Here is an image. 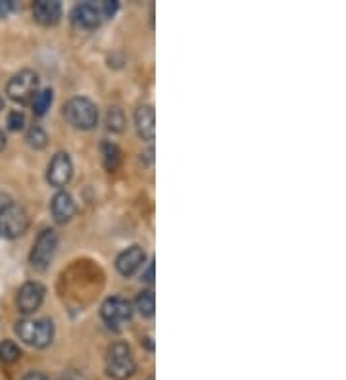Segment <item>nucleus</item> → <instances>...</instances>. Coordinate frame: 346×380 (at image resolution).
Segmentation results:
<instances>
[{
  "label": "nucleus",
  "instance_id": "nucleus-13",
  "mask_svg": "<svg viewBox=\"0 0 346 380\" xmlns=\"http://www.w3.org/2000/svg\"><path fill=\"white\" fill-rule=\"evenodd\" d=\"M33 18L41 25H56L62 18V4L58 0H37L33 4Z\"/></svg>",
  "mask_w": 346,
  "mask_h": 380
},
{
  "label": "nucleus",
  "instance_id": "nucleus-12",
  "mask_svg": "<svg viewBox=\"0 0 346 380\" xmlns=\"http://www.w3.org/2000/svg\"><path fill=\"white\" fill-rule=\"evenodd\" d=\"M50 209H52V217L56 221L58 225H66L69 223L73 215H76V202L71 198V194L66 192V190H60L54 194L52 198V204H50Z\"/></svg>",
  "mask_w": 346,
  "mask_h": 380
},
{
  "label": "nucleus",
  "instance_id": "nucleus-27",
  "mask_svg": "<svg viewBox=\"0 0 346 380\" xmlns=\"http://www.w3.org/2000/svg\"><path fill=\"white\" fill-rule=\"evenodd\" d=\"M4 146H6V134L0 131V152L4 150Z\"/></svg>",
  "mask_w": 346,
  "mask_h": 380
},
{
  "label": "nucleus",
  "instance_id": "nucleus-30",
  "mask_svg": "<svg viewBox=\"0 0 346 380\" xmlns=\"http://www.w3.org/2000/svg\"><path fill=\"white\" fill-rule=\"evenodd\" d=\"M146 380H154V377H148V379H146Z\"/></svg>",
  "mask_w": 346,
  "mask_h": 380
},
{
  "label": "nucleus",
  "instance_id": "nucleus-9",
  "mask_svg": "<svg viewBox=\"0 0 346 380\" xmlns=\"http://www.w3.org/2000/svg\"><path fill=\"white\" fill-rule=\"evenodd\" d=\"M45 294H47V290L41 283H25L19 288L18 298H16L18 309L23 315L35 313L45 302Z\"/></svg>",
  "mask_w": 346,
  "mask_h": 380
},
{
  "label": "nucleus",
  "instance_id": "nucleus-5",
  "mask_svg": "<svg viewBox=\"0 0 346 380\" xmlns=\"http://www.w3.org/2000/svg\"><path fill=\"white\" fill-rule=\"evenodd\" d=\"M37 93L38 75L31 69H21L6 83V95L18 104H29Z\"/></svg>",
  "mask_w": 346,
  "mask_h": 380
},
{
  "label": "nucleus",
  "instance_id": "nucleus-24",
  "mask_svg": "<svg viewBox=\"0 0 346 380\" xmlns=\"http://www.w3.org/2000/svg\"><path fill=\"white\" fill-rule=\"evenodd\" d=\"M21 380H48L43 372H38V371H29L23 375V379Z\"/></svg>",
  "mask_w": 346,
  "mask_h": 380
},
{
  "label": "nucleus",
  "instance_id": "nucleus-20",
  "mask_svg": "<svg viewBox=\"0 0 346 380\" xmlns=\"http://www.w3.org/2000/svg\"><path fill=\"white\" fill-rule=\"evenodd\" d=\"M19 352L18 344L12 342V340H4V342H0V361L2 363H16L19 359Z\"/></svg>",
  "mask_w": 346,
  "mask_h": 380
},
{
  "label": "nucleus",
  "instance_id": "nucleus-19",
  "mask_svg": "<svg viewBox=\"0 0 346 380\" xmlns=\"http://www.w3.org/2000/svg\"><path fill=\"white\" fill-rule=\"evenodd\" d=\"M25 141H27V144L31 146V148H35V150H43V148L48 144V134L45 133V129H43V127L33 125V127L27 131Z\"/></svg>",
  "mask_w": 346,
  "mask_h": 380
},
{
  "label": "nucleus",
  "instance_id": "nucleus-2",
  "mask_svg": "<svg viewBox=\"0 0 346 380\" xmlns=\"http://www.w3.org/2000/svg\"><path fill=\"white\" fill-rule=\"evenodd\" d=\"M137 369L133 352L125 342H114L106 352V372L114 380L131 379Z\"/></svg>",
  "mask_w": 346,
  "mask_h": 380
},
{
  "label": "nucleus",
  "instance_id": "nucleus-8",
  "mask_svg": "<svg viewBox=\"0 0 346 380\" xmlns=\"http://www.w3.org/2000/svg\"><path fill=\"white\" fill-rule=\"evenodd\" d=\"M71 175H73V163L71 158L66 152H58L50 163H48L47 169V181L50 187H56L62 189L66 187L67 182L71 181Z\"/></svg>",
  "mask_w": 346,
  "mask_h": 380
},
{
  "label": "nucleus",
  "instance_id": "nucleus-28",
  "mask_svg": "<svg viewBox=\"0 0 346 380\" xmlns=\"http://www.w3.org/2000/svg\"><path fill=\"white\" fill-rule=\"evenodd\" d=\"M58 380H79V379H77L76 375H62Z\"/></svg>",
  "mask_w": 346,
  "mask_h": 380
},
{
  "label": "nucleus",
  "instance_id": "nucleus-21",
  "mask_svg": "<svg viewBox=\"0 0 346 380\" xmlns=\"http://www.w3.org/2000/svg\"><path fill=\"white\" fill-rule=\"evenodd\" d=\"M6 125H8L10 131H21L23 125H25V115L21 114L19 110H14V112H10L8 114Z\"/></svg>",
  "mask_w": 346,
  "mask_h": 380
},
{
  "label": "nucleus",
  "instance_id": "nucleus-15",
  "mask_svg": "<svg viewBox=\"0 0 346 380\" xmlns=\"http://www.w3.org/2000/svg\"><path fill=\"white\" fill-rule=\"evenodd\" d=\"M100 150H102V163H104L106 171H117L119 165H122V150H119V146L115 143H110V141H104L102 146H100Z\"/></svg>",
  "mask_w": 346,
  "mask_h": 380
},
{
  "label": "nucleus",
  "instance_id": "nucleus-18",
  "mask_svg": "<svg viewBox=\"0 0 346 380\" xmlns=\"http://www.w3.org/2000/svg\"><path fill=\"white\" fill-rule=\"evenodd\" d=\"M125 114L122 108H117V106H114V108H110L108 110V115H106V125H108V129L112 131V133H122L125 129Z\"/></svg>",
  "mask_w": 346,
  "mask_h": 380
},
{
  "label": "nucleus",
  "instance_id": "nucleus-7",
  "mask_svg": "<svg viewBox=\"0 0 346 380\" xmlns=\"http://www.w3.org/2000/svg\"><path fill=\"white\" fill-rule=\"evenodd\" d=\"M100 315H102L104 323L110 329H119L122 324L127 323L131 319L133 307H131L129 300H125L122 296H112V298H108L104 304H102Z\"/></svg>",
  "mask_w": 346,
  "mask_h": 380
},
{
  "label": "nucleus",
  "instance_id": "nucleus-29",
  "mask_svg": "<svg viewBox=\"0 0 346 380\" xmlns=\"http://www.w3.org/2000/svg\"><path fill=\"white\" fill-rule=\"evenodd\" d=\"M2 108H4V98L0 96V112H2Z\"/></svg>",
  "mask_w": 346,
  "mask_h": 380
},
{
  "label": "nucleus",
  "instance_id": "nucleus-16",
  "mask_svg": "<svg viewBox=\"0 0 346 380\" xmlns=\"http://www.w3.org/2000/svg\"><path fill=\"white\" fill-rule=\"evenodd\" d=\"M52 98H54V93L50 91V88H45V91H41L35 95V98L31 100V106H33V114L35 115H45L50 110V106H52Z\"/></svg>",
  "mask_w": 346,
  "mask_h": 380
},
{
  "label": "nucleus",
  "instance_id": "nucleus-25",
  "mask_svg": "<svg viewBox=\"0 0 346 380\" xmlns=\"http://www.w3.org/2000/svg\"><path fill=\"white\" fill-rule=\"evenodd\" d=\"M143 278L146 281V283H152V281H154V263H152V261L148 263V269L144 271Z\"/></svg>",
  "mask_w": 346,
  "mask_h": 380
},
{
  "label": "nucleus",
  "instance_id": "nucleus-6",
  "mask_svg": "<svg viewBox=\"0 0 346 380\" xmlns=\"http://www.w3.org/2000/svg\"><path fill=\"white\" fill-rule=\"evenodd\" d=\"M58 250V235L56 230L52 228H45L43 233H38L35 244L31 248V254H29V263L38 269V271H45L50 265V261L54 259V254Z\"/></svg>",
  "mask_w": 346,
  "mask_h": 380
},
{
  "label": "nucleus",
  "instance_id": "nucleus-10",
  "mask_svg": "<svg viewBox=\"0 0 346 380\" xmlns=\"http://www.w3.org/2000/svg\"><path fill=\"white\" fill-rule=\"evenodd\" d=\"M102 12H100V2H83L73 8L71 12V21L79 29H95L102 23Z\"/></svg>",
  "mask_w": 346,
  "mask_h": 380
},
{
  "label": "nucleus",
  "instance_id": "nucleus-11",
  "mask_svg": "<svg viewBox=\"0 0 346 380\" xmlns=\"http://www.w3.org/2000/svg\"><path fill=\"white\" fill-rule=\"evenodd\" d=\"M144 250L141 246H131L124 250L117 259H115V269H117V273L122 276H131L135 275L144 263Z\"/></svg>",
  "mask_w": 346,
  "mask_h": 380
},
{
  "label": "nucleus",
  "instance_id": "nucleus-22",
  "mask_svg": "<svg viewBox=\"0 0 346 380\" xmlns=\"http://www.w3.org/2000/svg\"><path fill=\"white\" fill-rule=\"evenodd\" d=\"M100 12H102V18H114L115 12H117V2L115 0H102L100 2Z\"/></svg>",
  "mask_w": 346,
  "mask_h": 380
},
{
  "label": "nucleus",
  "instance_id": "nucleus-17",
  "mask_svg": "<svg viewBox=\"0 0 346 380\" xmlns=\"http://www.w3.org/2000/svg\"><path fill=\"white\" fill-rule=\"evenodd\" d=\"M137 309H139V313L146 317V319H150L154 315V309H156V298H154L152 290H143L139 298H137Z\"/></svg>",
  "mask_w": 346,
  "mask_h": 380
},
{
  "label": "nucleus",
  "instance_id": "nucleus-4",
  "mask_svg": "<svg viewBox=\"0 0 346 380\" xmlns=\"http://www.w3.org/2000/svg\"><path fill=\"white\" fill-rule=\"evenodd\" d=\"M29 228V215L25 209L16 202H6L0 206V237L14 238L23 237Z\"/></svg>",
  "mask_w": 346,
  "mask_h": 380
},
{
  "label": "nucleus",
  "instance_id": "nucleus-23",
  "mask_svg": "<svg viewBox=\"0 0 346 380\" xmlns=\"http://www.w3.org/2000/svg\"><path fill=\"white\" fill-rule=\"evenodd\" d=\"M12 10H14V2L12 0H0V18H6Z\"/></svg>",
  "mask_w": 346,
  "mask_h": 380
},
{
  "label": "nucleus",
  "instance_id": "nucleus-3",
  "mask_svg": "<svg viewBox=\"0 0 346 380\" xmlns=\"http://www.w3.org/2000/svg\"><path fill=\"white\" fill-rule=\"evenodd\" d=\"M64 117L67 123L73 125L76 129L89 131L98 123V108L93 100H89L85 96H76L67 100L64 106Z\"/></svg>",
  "mask_w": 346,
  "mask_h": 380
},
{
  "label": "nucleus",
  "instance_id": "nucleus-26",
  "mask_svg": "<svg viewBox=\"0 0 346 380\" xmlns=\"http://www.w3.org/2000/svg\"><path fill=\"white\" fill-rule=\"evenodd\" d=\"M144 346H146V348H148L150 352L154 350V342H152V338H150V336H146V338H144Z\"/></svg>",
  "mask_w": 346,
  "mask_h": 380
},
{
  "label": "nucleus",
  "instance_id": "nucleus-14",
  "mask_svg": "<svg viewBox=\"0 0 346 380\" xmlns=\"http://www.w3.org/2000/svg\"><path fill=\"white\" fill-rule=\"evenodd\" d=\"M135 125L137 131L141 134L143 141H154V133H156V117H154L152 106H141L135 114Z\"/></svg>",
  "mask_w": 346,
  "mask_h": 380
},
{
  "label": "nucleus",
  "instance_id": "nucleus-1",
  "mask_svg": "<svg viewBox=\"0 0 346 380\" xmlns=\"http://www.w3.org/2000/svg\"><path fill=\"white\" fill-rule=\"evenodd\" d=\"M16 334L31 348H47L54 340V323L50 319H23L16 323Z\"/></svg>",
  "mask_w": 346,
  "mask_h": 380
}]
</instances>
